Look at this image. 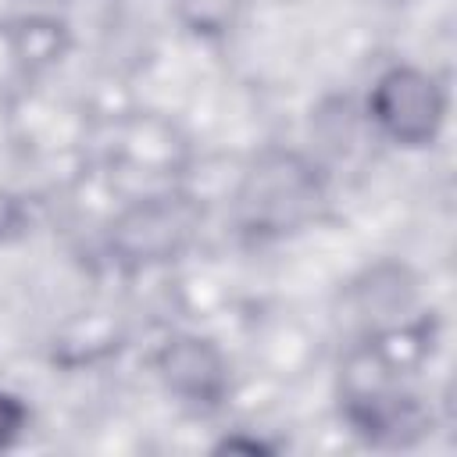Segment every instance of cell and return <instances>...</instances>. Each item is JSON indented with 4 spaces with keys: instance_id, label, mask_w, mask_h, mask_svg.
Instances as JSON below:
<instances>
[{
    "instance_id": "6da1fadb",
    "label": "cell",
    "mask_w": 457,
    "mask_h": 457,
    "mask_svg": "<svg viewBox=\"0 0 457 457\" xmlns=\"http://www.w3.org/2000/svg\"><path fill=\"white\" fill-rule=\"evenodd\" d=\"M321 200V182L296 154H264L239 186V218L250 232L300 228Z\"/></svg>"
},
{
    "instance_id": "7a4b0ae2",
    "label": "cell",
    "mask_w": 457,
    "mask_h": 457,
    "mask_svg": "<svg viewBox=\"0 0 457 457\" xmlns=\"http://www.w3.org/2000/svg\"><path fill=\"white\" fill-rule=\"evenodd\" d=\"M196 228V207L189 196L161 193L136 200L111 225V250L129 264H157L175 257Z\"/></svg>"
},
{
    "instance_id": "3957f363",
    "label": "cell",
    "mask_w": 457,
    "mask_h": 457,
    "mask_svg": "<svg viewBox=\"0 0 457 457\" xmlns=\"http://www.w3.org/2000/svg\"><path fill=\"white\" fill-rule=\"evenodd\" d=\"M371 118L378 129L407 146H421L439 132L443 93L432 75L418 68H393L371 89Z\"/></svg>"
},
{
    "instance_id": "277c9868",
    "label": "cell",
    "mask_w": 457,
    "mask_h": 457,
    "mask_svg": "<svg viewBox=\"0 0 457 457\" xmlns=\"http://www.w3.org/2000/svg\"><path fill=\"white\" fill-rule=\"evenodd\" d=\"M157 371L168 382V389H175L193 403H218L228 382L221 353L196 336L168 339L164 350L157 353Z\"/></svg>"
},
{
    "instance_id": "5b68a950",
    "label": "cell",
    "mask_w": 457,
    "mask_h": 457,
    "mask_svg": "<svg viewBox=\"0 0 457 457\" xmlns=\"http://www.w3.org/2000/svg\"><path fill=\"white\" fill-rule=\"evenodd\" d=\"M64 25L54 18H25L11 36V57L21 68H46L64 54Z\"/></svg>"
},
{
    "instance_id": "8992f818",
    "label": "cell",
    "mask_w": 457,
    "mask_h": 457,
    "mask_svg": "<svg viewBox=\"0 0 457 457\" xmlns=\"http://www.w3.org/2000/svg\"><path fill=\"white\" fill-rule=\"evenodd\" d=\"M171 4L179 21L196 36H225L243 11V0H171Z\"/></svg>"
},
{
    "instance_id": "52a82bcc",
    "label": "cell",
    "mask_w": 457,
    "mask_h": 457,
    "mask_svg": "<svg viewBox=\"0 0 457 457\" xmlns=\"http://www.w3.org/2000/svg\"><path fill=\"white\" fill-rule=\"evenodd\" d=\"M21 418H25V411L11 396H0V443H7L21 428Z\"/></svg>"
}]
</instances>
